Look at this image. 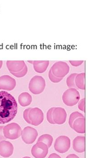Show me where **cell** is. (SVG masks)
Listing matches in <instances>:
<instances>
[{"label":"cell","instance_id":"obj_3","mask_svg":"<svg viewBox=\"0 0 99 158\" xmlns=\"http://www.w3.org/2000/svg\"><path fill=\"white\" fill-rule=\"evenodd\" d=\"M80 96L79 91L75 88H70L65 91L62 95V100L68 106L75 105L79 102Z\"/></svg>","mask_w":99,"mask_h":158},{"label":"cell","instance_id":"obj_9","mask_svg":"<svg viewBox=\"0 0 99 158\" xmlns=\"http://www.w3.org/2000/svg\"><path fill=\"white\" fill-rule=\"evenodd\" d=\"M29 118L31 122V125L38 126L43 122L44 113L38 107L31 108L29 112Z\"/></svg>","mask_w":99,"mask_h":158},{"label":"cell","instance_id":"obj_10","mask_svg":"<svg viewBox=\"0 0 99 158\" xmlns=\"http://www.w3.org/2000/svg\"><path fill=\"white\" fill-rule=\"evenodd\" d=\"M16 85L15 80L9 75H4L0 77V90L11 91L14 90Z\"/></svg>","mask_w":99,"mask_h":158},{"label":"cell","instance_id":"obj_33","mask_svg":"<svg viewBox=\"0 0 99 158\" xmlns=\"http://www.w3.org/2000/svg\"><path fill=\"white\" fill-rule=\"evenodd\" d=\"M22 158H31V157H28V156H25V157H23Z\"/></svg>","mask_w":99,"mask_h":158},{"label":"cell","instance_id":"obj_27","mask_svg":"<svg viewBox=\"0 0 99 158\" xmlns=\"http://www.w3.org/2000/svg\"><path fill=\"white\" fill-rule=\"evenodd\" d=\"M84 60H69V63L74 66H79L84 63Z\"/></svg>","mask_w":99,"mask_h":158},{"label":"cell","instance_id":"obj_15","mask_svg":"<svg viewBox=\"0 0 99 158\" xmlns=\"http://www.w3.org/2000/svg\"><path fill=\"white\" fill-rule=\"evenodd\" d=\"M50 64L49 60H34L33 68L38 73H43L46 70Z\"/></svg>","mask_w":99,"mask_h":158},{"label":"cell","instance_id":"obj_5","mask_svg":"<svg viewBox=\"0 0 99 158\" xmlns=\"http://www.w3.org/2000/svg\"><path fill=\"white\" fill-rule=\"evenodd\" d=\"M50 70L52 74L56 77L63 78L69 73L70 67L66 62L58 61L52 65Z\"/></svg>","mask_w":99,"mask_h":158},{"label":"cell","instance_id":"obj_13","mask_svg":"<svg viewBox=\"0 0 99 158\" xmlns=\"http://www.w3.org/2000/svg\"><path fill=\"white\" fill-rule=\"evenodd\" d=\"M6 66L10 73H17L21 71L26 65L24 60H7Z\"/></svg>","mask_w":99,"mask_h":158},{"label":"cell","instance_id":"obj_8","mask_svg":"<svg viewBox=\"0 0 99 158\" xmlns=\"http://www.w3.org/2000/svg\"><path fill=\"white\" fill-rule=\"evenodd\" d=\"M49 152V148L43 142H37L32 147L31 153L35 158H45Z\"/></svg>","mask_w":99,"mask_h":158},{"label":"cell","instance_id":"obj_28","mask_svg":"<svg viewBox=\"0 0 99 158\" xmlns=\"http://www.w3.org/2000/svg\"><path fill=\"white\" fill-rule=\"evenodd\" d=\"M3 128L4 127L3 126L0 127V142L3 141H6V138L4 137V134H3Z\"/></svg>","mask_w":99,"mask_h":158},{"label":"cell","instance_id":"obj_19","mask_svg":"<svg viewBox=\"0 0 99 158\" xmlns=\"http://www.w3.org/2000/svg\"><path fill=\"white\" fill-rule=\"evenodd\" d=\"M43 142L48 146V148L51 147L53 142V137L52 136L49 134H44L38 138L37 142Z\"/></svg>","mask_w":99,"mask_h":158},{"label":"cell","instance_id":"obj_20","mask_svg":"<svg viewBox=\"0 0 99 158\" xmlns=\"http://www.w3.org/2000/svg\"><path fill=\"white\" fill-rule=\"evenodd\" d=\"M78 73H73L70 75L66 80V84L69 88L78 89L75 84V78Z\"/></svg>","mask_w":99,"mask_h":158},{"label":"cell","instance_id":"obj_12","mask_svg":"<svg viewBox=\"0 0 99 158\" xmlns=\"http://www.w3.org/2000/svg\"><path fill=\"white\" fill-rule=\"evenodd\" d=\"M14 146L8 141L0 142V155L4 158L10 157L14 152Z\"/></svg>","mask_w":99,"mask_h":158},{"label":"cell","instance_id":"obj_25","mask_svg":"<svg viewBox=\"0 0 99 158\" xmlns=\"http://www.w3.org/2000/svg\"><path fill=\"white\" fill-rule=\"evenodd\" d=\"M31 109V107H29V108L25 109L23 112V118L27 123L30 124H31V122L29 118V112Z\"/></svg>","mask_w":99,"mask_h":158},{"label":"cell","instance_id":"obj_22","mask_svg":"<svg viewBox=\"0 0 99 158\" xmlns=\"http://www.w3.org/2000/svg\"><path fill=\"white\" fill-rule=\"evenodd\" d=\"M27 71H28V68H27V65H26L21 71L17 72V73H11L17 78H21L27 74Z\"/></svg>","mask_w":99,"mask_h":158},{"label":"cell","instance_id":"obj_16","mask_svg":"<svg viewBox=\"0 0 99 158\" xmlns=\"http://www.w3.org/2000/svg\"><path fill=\"white\" fill-rule=\"evenodd\" d=\"M72 129L78 133H84L85 132L84 117H79L76 119L73 123Z\"/></svg>","mask_w":99,"mask_h":158},{"label":"cell","instance_id":"obj_29","mask_svg":"<svg viewBox=\"0 0 99 158\" xmlns=\"http://www.w3.org/2000/svg\"><path fill=\"white\" fill-rule=\"evenodd\" d=\"M48 158H61L60 155L56 153H52L49 156Z\"/></svg>","mask_w":99,"mask_h":158},{"label":"cell","instance_id":"obj_30","mask_svg":"<svg viewBox=\"0 0 99 158\" xmlns=\"http://www.w3.org/2000/svg\"><path fill=\"white\" fill-rule=\"evenodd\" d=\"M66 158H79V156H77V155H76L75 154H70L68 155Z\"/></svg>","mask_w":99,"mask_h":158},{"label":"cell","instance_id":"obj_6","mask_svg":"<svg viewBox=\"0 0 99 158\" xmlns=\"http://www.w3.org/2000/svg\"><path fill=\"white\" fill-rule=\"evenodd\" d=\"M54 147L57 152L65 153L70 147V139L67 136H60L56 139Z\"/></svg>","mask_w":99,"mask_h":158},{"label":"cell","instance_id":"obj_14","mask_svg":"<svg viewBox=\"0 0 99 158\" xmlns=\"http://www.w3.org/2000/svg\"><path fill=\"white\" fill-rule=\"evenodd\" d=\"M73 149L77 152L82 153L85 150V138L83 136H78L73 141Z\"/></svg>","mask_w":99,"mask_h":158},{"label":"cell","instance_id":"obj_32","mask_svg":"<svg viewBox=\"0 0 99 158\" xmlns=\"http://www.w3.org/2000/svg\"><path fill=\"white\" fill-rule=\"evenodd\" d=\"M33 61H34V60H27V62L30 63L31 64H33Z\"/></svg>","mask_w":99,"mask_h":158},{"label":"cell","instance_id":"obj_1","mask_svg":"<svg viewBox=\"0 0 99 158\" xmlns=\"http://www.w3.org/2000/svg\"><path fill=\"white\" fill-rule=\"evenodd\" d=\"M17 112L15 99L5 91H0V124L8 123L13 120Z\"/></svg>","mask_w":99,"mask_h":158},{"label":"cell","instance_id":"obj_11","mask_svg":"<svg viewBox=\"0 0 99 158\" xmlns=\"http://www.w3.org/2000/svg\"><path fill=\"white\" fill-rule=\"evenodd\" d=\"M67 113L64 108L61 107H54L52 113V118L55 124L61 125L66 122Z\"/></svg>","mask_w":99,"mask_h":158},{"label":"cell","instance_id":"obj_21","mask_svg":"<svg viewBox=\"0 0 99 158\" xmlns=\"http://www.w3.org/2000/svg\"><path fill=\"white\" fill-rule=\"evenodd\" d=\"M79 117H84L83 114L78 112H74L70 115V117H69V124L70 127L72 129L73 123H74L75 120Z\"/></svg>","mask_w":99,"mask_h":158},{"label":"cell","instance_id":"obj_24","mask_svg":"<svg viewBox=\"0 0 99 158\" xmlns=\"http://www.w3.org/2000/svg\"><path fill=\"white\" fill-rule=\"evenodd\" d=\"M49 77L50 80L52 82L55 83H59L63 79V78H57V77L55 76L54 75L52 74L50 70V71L49 72Z\"/></svg>","mask_w":99,"mask_h":158},{"label":"cell","instance_id":"obj_7","mask_svg":"<svg viewBox=\"0 0 99 158\" xmlns=\"http://www.w3.org/2000/svg\"><path fill=\"white\" fill-rule=\"evenodd\" d=\"M38 135V132L36 129L27 126L22 131V138L23 142L26 144H31L36 141Z\"/></svg>","mask_w":99,"mask_h":158},{"label":"cell","instance_id":"obj_23","mask_svg":"<svg viewBox=\"0 0 99 158\" xmlns=\"http://www.w3.org/2000/svg\"><path fill=\"white\" fill-rule=\"evenodd\" d=\"M54 107L50 108L47 113V119L49 123L52 124H55L53 121V118H52V113L54 112Z\"/></svg>","mask_w":99,"mask_h":158},{"label":"cell","instance_id":"obj_26","mask_svg":"<svg viewBox=\"0 0 99 158\" xmlns=\"http://www.w3.org/2000/svg\"><path fill=\"white\" fill-rule=\"evenodd\" d=\"M85 98L82 99L79 102V105H78V108L79 110H80L82 111L85 112Z\"/></svg>","mask_w":99,"mask_h":158},{"label":"cell","instance_id":"obj_17","mask_svg":"<svg viewBox=\"0 0 99 158\" xmlns=\"http://www.w3.org/2000/svg\"><path fill=\"white\" fill-rule=\"evenodd\" d=\"M32 98L31 95L27 92H23L20 94L18 98L19 104L22 107L29 105L32 102Z\"/></svg>","mask_w":99,"mask_h":158},{"label":"cell","instance_id":"obj_2","mask_svg":"<svg viewBox=\"0 0 99 158\" xmlns=\"http://www.w3.org/2000/svg\"><path fill=\"white\" fill-rule=\"evenodd\" d=\"M45 79L40 75L33 76L29 82V90L34 95H39L42 93L45 90Z\"/></svg>","mask_w":99,"mask_h":158},{"label":"cell","instance_id":"obj_31","mask_svg":"<svg viewBox=\"0 0 99 158\" xmlns=\"http://www.w3.org/2000/svg\"><path fill=\"white\" fill-rule=\"evenodd\" d=\"M2 65H3V62L2 60H0V69H1V67H2Z\"/></svg>","mask_w":99,"mask_h":158},{"label":"cell","instance_id":"obj_4","mask_svg":"<svg viewBox=\"0 0 99 158\" xmlns=\"http://www.w3.org/2000/svg\"><path fill=\"white\" fill-rule=\"evenodd\" d=\"M22 133L20 126L15 122L6 125L3 128L4 137L6 139L13 140L17 139L21 136Z\"/></svg>","mask_w":99,"mask_h":158},{"label":"cell","instance_id":"obj_18","mask_svg":"<svg viewBox=\"0 0 99 158\" xmlns=\"http://www.w3.org/2000/svg\"><path fill=\"white\" fill-rule=\"evenodd\" d=\"M75 84L78 89L85 90V73L77 74L75 78Z\"/></svg>","mask_w":99,"mask_h":158}]
</instances>
